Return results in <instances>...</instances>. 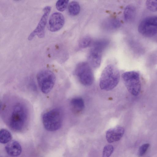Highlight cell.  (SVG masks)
Masks as SVG:
<instances>
[{"instance_id":"cell-5","label":"cell","mask_w":157,"mask_h":157,"mask_svg":"<svg viewBox=\"0 0 157 157\" xmlns=\"http://www.w3.org/2000/svg\"><path fill=\"white\" fill-rule=\"evenodd\" d=\"M75 74L80 82L85 86L91 85L94 81V75L91 67L86 62L79 63L75 69Z\"/></svg>"},{"instance_id":"cell-3","label":"cell","mask_w":157,"mask_h":157,"mask_svg":"<svg viewBox=\"0 0 157 157\" xmlns=\"http://www.w3.org/2000/svg\"><path fill=\"white\" fill-rule=\"evenodd\" d=\"M63 120V111L59 108H54L47 111L42 116V122L44 128L50 132L59 129L62 126Z\"/></svg>"},{"instance_id":"cell-14","label":"cell","mask_w":157,"mask_h":157,"mask_svg":"<svg viewBox=\"0 0 157 157\" xmlns=\"http://www.w3.org/2000/svg\"><path fill=\"white\" fill-rule=\"evenodd\" d=\"M136 14L135 8L132 5H128L126 7L124 12L125 20L128 22L132 21L135 18Z\"/></svg>"},{"instance_id":"cell-22","label":"cell","mask_w":157,"mask_h":157,"mask_svg":"<svg viewBox=\"0 0 157 157\" xmlns=\"http://www.w3.org/2000/svg\"><path fill=\"white\" fill-rule=\"evenodd\" d=\"M149 144L148 143L142 145L139 148L138 151V155L140 157L143 155L147 151Z\"/></svg>"},{"instance_id":"cell-6","label":"cell","mask_w":157,"mask_h":157,"mask_svg":"<svg viewBox=\"0 0 157 157\" xmlns=\"http://www.w3.org/2000/svg\"><path fill=\"white\" fill-rule=\"evenodd\" d=\"M122 77L128 91L133 95H138L141 90L139 74L134 71H127L122 74Z\"/></svg>"},{"instance_id":"cell-7","label":"cell","mask_w":157,"mask_h":157,"mask_svg":"<svg viewBox=\"0 0 157 157\" xmlns=\"http://www.w3.org/2000/svg\"><path fill=\"white\" fill-rule=\"evenodd\" d=\"M139 32L147 37H151L157 34V16L147 17L140 23Z\"/></svg>"},{"instance_id":"cell-21","label":"cell","mask_w":157,"mask_h":157,"mask_svg":"<svg viewBox=\"0 0 157 157\" xmlns=\"http://www.w3.org/2000/svg\"><path fill=\"white\" fill-rule=\"evenodd\" d=\"M113 151V147L110 145L105 146L103 150L102 157H109Z\"/></svg>"},{"instance_id":"cell-15","label":"cell","mask_w":157,"mask_h":157,"mask_svg":"<svg viewBox=\"0 0 157 157\" xmlns=\"http://www.w3.org/2000/svg\"><path fill=\"white\" fill-rule=\"evenodd\" d=\"M104 28L108 30H113L119 28L121 24L119 20L114 18H110L106 20L103 24Z\"/></svg>"},{"instance_id":"cell-1","label":"cell","mask_w":157,"mask_h":157,"mask_svg":"<svg viewBox=\"0 0 157 157\" xmlns=\"http://www.w3.org/2000/svg\"><path fill=\"white\" fill-rule=\"evenodd\" d=\"M2 117L7 126L12 130L20 132L27 126L30 113L26 103L15 97H8L1 105Z\"/></svg>"},{"instance_id":"cell-10","label":"cell","mask_w":157,"mask_h":157,"mask_svg":"<svg viewBox=\"0 0 157 157\" xmlns=\"http://www.w3.org/2000/svg\"><path fill=\"white\" fill-rule=\"evenodd\" d=\"M124 132V128L121 126H117L111 128L106 132V140L109 143L118 141L122 137Z\"/></svg>"},{"instance_id":"cell-12","label":"cell","mask_w":157,"mask_h":157,"mask_svg":"<svg viewBox=\"0 0 157 157\" xmlns=\"http://www.w3.org/2000/svg\"><path fill=\"white\" fill-rule=\"evenodd\" d=\"M5 150L8 155L12 157L18 156L22 151L20 144L18 142L15 140L9 142L6 146Z\"/></svg>"},{"instance_id":"cell-13","label":"cell","mask_w":157,"mask_h":157,"mask_svg":"<svg viewBox=\"0 0 157 157\" xmlns=\"http://www.w3.org/2000/svg\"><path fill=\"white\" fill-rule=\"evenodd\" d=\"M70 104L73 112L75 113H78L82 112L85 107L84 101L80 97L72 98L70 101Z\"/></svg>"},{"instance_id":"cell-4","label":"cell","mask_w":157,"mask_h":157,"mask_svg":"<svg viewBox=\"0 0 157 157\" xmlns=\"http://www.w3.org/2000/svg\"><path fill=\"white\" fill-rule=\"evenodd\" d=\"M36 78L41 91L45 94L49 93L55 82L56 76L54 73L49 70H43L38 73Z\"/></svg>"},{"instance_id":"cell-16","label":"cell","mask_w":157,"mask_h":157,"mask_svg":"<svg viewBox=\"0 0 157 157\" xmlns=\"http://www.w3.org/2000/svg\"><path fill=\"white\" fill-rule=\"evenodd\" d=\"M80 10V5L76 1H71L69 4L68 10L69 14L71 15L72 16L77 15L79 13Z\"/></svg>"},{"instance_id":"cell-2","label":"cell","mask_w":157,"mask_h":157,"mask_svg":"<svg viewBox=\"0 0 157 157\" xmlns=\"http://www.w3.org/2000/svg\"><path fill=\"white\" fill-rule=\"evenodd\" d=\"M120 74L118 69L110 64L103 70L100 78L99 86L101 90L109 91L113 89L118 84Z\"/></svg>"},{"instance_id":"cell-19","label":"cell","mask_w":157,"mask_h":157,"mask_svg":"<svg viewBox=\"0 0 157 157\" xmlns=\"http://www.w3.org/2000/svg\"><path fill=\"white\" fill-rule=\"evenodd\" d=\"M146 6L149 10L152 12L157 11V0H147L146 1Z\"/></svg>"},{"instance_id":"cell-20","label":"cell","mask_w":157,"mask_h":157,"mask_svg":"<svg viewBox=\"0 0 157 157\" xmlns=\"http://www.w3.org/2000/svg\"><path fill=\"white\" fill-rule=\"evenodd\" d=\"M91 38L89 37H85L81 40L79 43V47L85 48L89 46L91 44Z\"/></svg>"},{"instance_id":"cell-11","label":"cell","mask_w":157,"mask_h":157,"mask_svg":"<svg viewBox=\"0 0 157 157\" xmlns=\"http://www.w3.org/2000/svg\"><path fill=\"white\" fill-rule=\"evenodd\" d=\"M102 51L92 48L88 56V60L90 66L94 68H98L100 65Z\"/></svg>"},{"instance_id":"cell-9","label":"cell","mask_w":157,"mask_h":157,"mask_svg":"<svg viewBox=\"0 0 157 157\" xmlns=\"http://www.w3.org/2000/svg\"><path fill=\"white\" fill-rule=\"evenodd\" d=\"M64 22V17L61 13H54L49 17L48 21L49 29L52 32L57 31L63 27Z\"/></svg>"},{"instance_id":"cell-17","label":"cell","mask_w":157,"mask_h":157,"mask_svg":"<svg viewBox=\"0 0 157 157\" xmlns=\"http://www.w3.org/2000/svg\"><path fill=\"white\" fill-rule=\"evenodd\" d=\"M12 139L10 133L7 130L2 129L0 131V142L1 143L5 144L10 142Z\"/></svg>"},{"instance_id":"cell-8","label":"cell","mask_w":157,"mask_h":157,"mask_svg":"<svg viewBox=\"0 0 157 157\" xmlns=\"http://www.w3.org/2000/svg\"><path fill=\"white\" fill-rule=\"evenodd\" d=\"M51 10V7L50 6H46L44 8L43 10L44 13L37 25L28 36V39L29 40H32L36 36H37L38 37L40 38L44 37L45 28Z\"/></svg>"},{"instance_id":"cell-18","label":"cell","mask_w":157,"mask_h":157,"mask_svg":"<svg viewBox=\"0 0 157 157\" xmlns=\"http://www.w3.org/2000/svg\"><path fill=\"white\" fill-rule=\"evenodd\" d=\"M68 2V0H58L56 2V8L58 11L60 12L64 11L67 6Z\"/></svg>"}]
</instances>
